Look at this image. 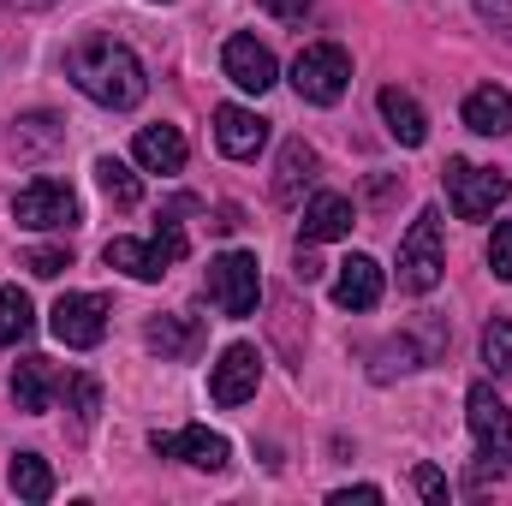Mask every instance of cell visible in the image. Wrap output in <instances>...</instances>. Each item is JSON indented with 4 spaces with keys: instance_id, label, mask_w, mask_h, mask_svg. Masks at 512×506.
Returning a JSON list of instances; mask_svg holds the SVG:
<instances>
[{
    "instance_id": "obj_6",
    "label": "cell",
    "mask_w": 512,
    "mask_h": 506,
    "mask_svg": "<svg viewBox=\"0 0 512 506\" xmlns=\"http://www.w3.org/2000/svg\"><path fill=\"white\" fill-rule=\"evenodd\" d=\"M346 84H352V60H346L340 42H310V48L292 60V90H298L304 102H316V108H334V102L346 96Z\"/></svg>"
},
{
    "instance_id": "obj_32",
    "label": "cell",
    "mask_w": 512,
    "mask_h": 506,
    "mask_svg": "<svg viewBox=\"0 0 512 506\" xmlns=\"http://www.w3.org/2000/svg\"><path fill=\"white\" fill-rule=\"evenodd\" d=\"M471 6H477V18H483L489 30L512 36V0H471Z\"/></svg>"
},
{
    "instance_id": "obj_26",
    "label": "cell",
    "mask_w": 512,
    "mask_h": 506,
    "mask_svg": "<svg viewBox=\"0 0 512 506\" xmlns=\"http://www.w3.org/2000/svg\"><path fill=\"white\" fill-rule=\"evenodd\" d=\"M30 328H36L30 292H24V286H0V346H18V340H30Z\"/></svg>"
},
{
    "instance_id": "obj_28",
    "label": "cell",
    "mask_w": 512,
    "mask_h": 506,
    "mask_svg": "<svg viewBox=\"0 0 512 506\" xmlns=\"http://www.w3.org/2000/svg\"><path fill=\"white\" fill-rule=\"evenodd\" d=\"M483 364H489L495 381H512V322L507 316H495V322L483 328Z\"/></svg>"
},
{
    "instance_id": "obj_15",
    "label": "cell",
    "mask_w": 512,
    "mask_h": 506,
    "mask_svg": "<svg viewBox=\"0 0 512 506\" xmlns=\"http://www.w3.org/2000/svg\"><path fill=\"white\" fill-rule=\"evenodd\" d=\"M143 340H149V352H161V358H173V364H185V358H197L203 352V340H209V328H203V316H155L149 328H143Z\"/></svg>"
},
{
    "instance_id": "obj_16",
    "label": "cell",
    "mask_w": 512,
    "mask_h": 506,
    "mask_svg": "<svg viewBox=\"0 0 512 506\" xmlns=\"http://www.w3.org/2000/svg\"><path fill=\"white\" fill-rule=\"evenodd\" d=\"M376 108H382L387 137H393L399 149H423V143H429V114H423L417 96H405L399 84H387L382 96H376Z\"/></svg>"
},
{
    "instance_id": "obj_25",
    "label": "cell",
    "mask_w": 512,
    "mask_h": 506,
    "mask_svg": "<svg viewBox=\"0 0 512 506\" xmlns=\"http://www.w3.org/2000/svg\"><path fill=\"white\" fill-rule=\"evenodd\" d=\"M96 185H102V197L114 209H137L143 203V185H137V173H131L120 155H96Z\"/></svg>"
},
{
    "instance_id": "obj_12",
    "label": "cell",
    "mask_w": 512,
    "mask_h": 506,
    "mask_svg": "<svg viewBox=\"0 0 512 506\" xmlns=\"http://www.w3.org/2000/svg\"><path fill=\"white\" fill-rule=\"evenodd\" d=\"M221 72H227L239 90H251V96L274 90V78H280L268 42H256V36H227V48H221Z\"/></svg>"
},
{
    "instance_id": "obj_7",
    "label": "cell",
    "mask_w": 512,
    "mask_h": 506,
    "mask_svg": "<svg viewBox=\"0 0 512 506\" xmlns=\"http://www.w3.org/2000/svg\"><path fill=\"white\" fill-rule=\"evenodd\" d=\"M12 221L30 227V233H66V227L84 221V209H78V191L66 179H30L12 197Z\"/></svg>"
},
{
    "instance_id": "obj_5",
    "label": "cell",
    "mask_w": 512,
    "mask_h": 506,
    "mask_svg": "<svg viewBox=\"0 0 512 506\" xmlns=\"http://www.w3.org/2000/svg\"><path fill=\"white\" fill-rule=\"evenodd\" d=\"M256 298H262V262L251 251H221L209 262V304L233 322L256 316Z\"/></svg>"
},
{
    "instance_id": "obj_33",
    "label": "cell",
    "mask_w": 512,
    "mask_h": 506,
    "mask_svg": "<svg viewBox=\"0 0 512 506\" xmlns=\"http://www.w3.org/2000/svg\"><path fill=\"white\" fill-rule=\"evenodd\" d=\"M411 483H417V495H423V501H447V477H441V471H435V465H417V471H411Z\"/></svg>"
},
{
    "instance_id": "obj_11",
    "label": "cell",
    "mask_w": 512,
    "mask_h": 506,
    "mask_svg": "<svg viewBox=\"0 0 512 506\" xmlns=\"http://www.w3.org/2000/svg\"><path fill=\"white\" fill-rule=\"evenodd\" d=\"M149 447L161 453V459H185V465H197V471H227V459H233V447H227V435H215V429H203V423H191V429H179V435H149Z\"/></svg>"
},
{
    "instance_id": "obj_9",
    "label": "cell",
    "mask_w": 512,
    "mask_h": 506,
    "mask_svg": "<svg viewBox=\"0 0 512 506\" xmlns=\"http://www.w3.org/2000/svg\"><path fill=\"white\" fill-rule=\"evenodd\" d=\"M48 328H54L60 346L90 352V346H102V334H108V298H96V292H66V298L48 310Z\"/></svg>"
},
{
    "instance_id": "obj_30",
    "label": "cell",
    "mask_w": 512,
    "mask_h": 506,
    "mask_svg": "<svg viewBox=\"0 0 512 506\" xmlns=\"http://www.w3.org/2000/svg\"><path fill=\"white\" fill-rule=\"evenodd\" d=\"M24 268H30L36 280H60V274L72 268V251H60V245H36V251L24 256Z\"/></svg>"
},
{
    "instance_id": "obj_35",
    "label": "cell",
    "mask_w": 512,
    "mask_h": 506,
    "mask_svg": "<svg viewBox=\"0 0 512 506\" xmlns=\"http://www.w3.org/2000/svg\"><path fill=\"white\" fill-rule=\"evenodd\" d=\"M239 227H245V209H239V203H221V209L209 215V233H221V239L239 233Z\"/></svg>"
},
{
    "instance_id": "obj_27",
    "label": "cell",
    "mask_w": 512,
    "mask_h": 506,
    "mask_svg": "<svg viewBox=\"0 0 512 506\" xmlns=\"http://www.w3.org/2000/svg\"><path fill=\"white\" fill-rule=\"evenodd\" d=\"M66 411H72V429L84 435L102 411V381L96 376H66Z\"/></svg>"
},
{
    "instance_id": "obj_10",
    "label": "cell",
    "mask_w": 512,
    "mask_h": 506,
    "mask_svg": "<svg viewBox=\"0 0 512 506\" xmlns=\"http://www.w3.org/2000/svg\"><path fill=\"white\" fill-rule=\"evenodd\" d=\"M256 387H262V352L256 346H227L221 352V364L209 370V399L215 405H245V399H256Z\"/></svg>"
},
{
    "instance_id": "obj_38",
    "label": "cell",
    "mask_w": 512,
    "mask_h": 506,
    "mask_svg": "<svg viewBox=\"0 0 512 506\" xmlns=\"http://www.w3.org/2000/svg\"><path fill=\"white\" fill-rule=\"evenodd\" d=\"M18 12H42V6H54V0H12Z\"/></svg>"
},
{
    "instance_id": "obj_13",
    "label": "cell",
    "mask_w": 512,
    "mask_h": 506,
    "mask_svg": "<svg viewBox=\"0 0 512 506\" xmlns=\"http://www.w3.org/2000/svg\"><path fill=\"white\" fill-rule=\"evenodd\" d=\"M382 292H387V280H382V262L376 256L352 251L340 262V274H334V304L340 310H376Z\"/></svg>"
},
{
    "instance_id": "obj_17",
    "label": "cell",
    "mask_w": 512,
    "mask_h": 506,
    "mask_svg": "<svg viewBox=\"0 0 512 506\" xmlns=\"http://www.w3.org/2000/svg\"><path fill=\"white\" fill-rule=\"evenodd\" d=\"M316 167H322L316 149H310L304 137H286V143H280V167H274V203L292 209V203L304 197V185H316Z\"/></svg>"
},
{
    "instance_id": "obj_34",
    "label": "cell",
    "mask_w": 512,
    "mask_h": 506,
    "mask_svg": "<svg viewBox=\"0 0 512 506\" xmlns=\"http://www.w3.org/2000/svg\"><path fill=\"white\" fill-rule=\"evenodd\" d=\"M310 6H316V0H262V12H274L280 24H304Z\"/></svg>"
},
{
    "instance_id": "obj_37",
    "label": "cell",
    "mask_w": 512,
    "mask_h": 506,
    "mask_svg": "<svg viewBox=\"0 0 512 506\" xmlns=\"http://www.w3.org/2000/svg\"><path fill=\"white\" fill-rule=\"evenodd\" d=\"M292 274L310 286V280H322V256H316V245H298V256H292Z\"/></svg>"
},
{
    "instance_id": "obj_20",
    "label": "cell",
    "mask_w": 512,
    "mask_h": 506,
    "mask_svg": "<svg viewBox=\"0 0 512 506\" xmlns=\"http://www.w3.org/2000/svg\"><path fill=\"white\" fill-rule=\"evenodd\" d=\"M54 387H60V370H54L48 358H18V370H12V399H18V411L42 417V411L54 405Z\"/></svg>"
},
{
    "instance_id": "obj_21",
    "label": "cell",
    "mask_w": 512,
    "mask_h": 506,
    "mask_svg": "<svg viewBox=\"0 0 512 506\" xmlns=\"http://www.w3.org/2000/svg\"><path fill=\"white\" fill-rule=\"evenodd\" d=\"M60 143H66V120H60V114H24V120H12V137H6V149H12L18 161L54 155Z\"/></svg>"
},
{
    "instance_id": "obj_4",
    "label": "cell",
    "mask_w": 512,
    "mask_h": 506,
    "mask_svg": "<svg viewBox=\"0 0 512 506\" xmlns=\"http://www.w3.org/2000/svg\"><path fill=\"white\" fill-rule=\"evenodd\" d=\"M441 179H447V203H453L459 221L495 215V203H507V191H512V179L501 167H477V161H465V155H453Z\"/></svg>"
},
{
    "instance_id": "obj_31",
    "label": "cell",
    "mask_w": 512,
    "mask_h": 506,
    "mask_svg": "<svg viewBox=\"0 0 512 506\" xmlns=\"http://www.w3.org/2000/svg\"><path fill=\"white\" fill-rule=\"evenodd\" d=\"M489 268H495V280H512V221H501L489 239Z\"/></svg>"
},
{
    "instance_id": "obj_24",
    "label": "cell",
    "mask_w": 512,
    "mask_h": 506,
    "mask_svg": "<svg viewBox=\"0 0 512 506\" xmlns=\"http://www.w3.org/2000/svg\"><path fill=\"white\" fill-rule=\"evenodd\" d=\"M6 483H12V495L30 506H42L48 495H54V471H48V459L42 453H18L12 459V471H6Z\"/></svg>"
},
{
    "instance_id": "obj_23",
    "label": "cell",
    "mask_w": 512,
    "mask_h": 506,
    "mask_svg": "<svg viewBox=\"0 0 512 506\" xmlns=\"http://www.w3.org/2000/svg\"><path fill=\"white\" fill-rule=\"evenodd\" d=\"M102 262L120 268V274H131V280H161V274H167L155 239H149V245H143V239H108V245H102Z\"/></svg>"
},
{
    "instance_id": "obj_18",
    "label": "cell",
    "mask_w": 512,
    "mask_h": 506,
    "mask_svg": "<svg viewBox=\"0 0 512 506\" xmlns=\"http://www.w3.org/2000/svg\"><path fill=\"white\" fill-rule=\"evenodd\" d=\"M352 197H340V191H316L310 203H304V245H328V239H346L352 233Z\"/></svg>"
},
{
    "instance_id": "obj_22",
    "label": "cell",
    "mask_w": 512,
    "mask_h": 506,
    "mask_svg": "<svg viewBox=\"0 0 512 506\" xmlns=\"http://www.w3.org/2000/svg\"><path fill=\"white\" fill-rule=\"evenodd\" d=\"M465 126L477 131V137H507L512 131V90H501V84L471 90L465 96Z\"/></svg>"
},
{
    "instance_id": "obj_19",
    "label": "cell",
    "mask_w": 512,
    "mask_h": 506,
    "mask_svg": "<svg viewBox=\"0 0 512 506\" xmlns=\"http://www.w3.org/2000/svg\"><path fill=\"white\" fill-rule=\"evenodd\" d=\"M131 155H137L143 173H179L191 149H185V131L179 126H143L137 143H131Z\"/></svg>"
},
{
    "instance_id": "obj_2",
    "label": "cell",
    "mask_w": 512,
    "mask_h": 506,
    "mask_svg": "<svg viewBox=\"0 0 512 506\" xmlns=\"http://www.w3.org/2000/svg\"><path fill=\"white\" fill-rule=\"evenodd\" d=\"M465 411H471V435H477V483H501L512 471V411L507 399L489 387V381H477L471 393H465Z\"/></svg>"
},
{
    "instance_id": "obj_3",
    "label": "cell",
    "mask_w": 512,
    "mask_h": 506,
    "mask_svg": "<svg viewBox=\"0 0 512 506\" xmlns=\"http://www.w3.org/2000/svg\"><path fill=\"white\" fill-rule=\"evenodd\" d=\"M441 274H447V251H441V209H423V215L405 227V239H399V292L423 298V292H435V286H441Z\"/></svg>"
},
{
    "instance_id": "obj_1",
    "label": "cell",
    "mask_w": 512,
    "mask_h": 506,
    "mask_svg": "<svg viewBox=\"0 0 512 506\" xmlns=\"http://www.w3.org/2000/svg\"><path fill=\"white\" fill-rule=\"evenodd\" d=\"M66 78H72L96 108H114V114H126V108H137V102L149 96L143 60L131 54L126 42H114V36H78V42L66 48Z\"/></svg>"
},
{
    "instance_id": "obj_14",
    "label": "cell",
    "mask_w": 512,
    "mask_h": 506,
    "mask_svg": "<svg viewBox=\"0 0 512 506\" xmlns=\"http://www.w3.org/2000/svg\"><path fill=\"white\" fill-rule=\"evenodd\" d=\"M215 143H221V155L251 161L256 149L268 143V120L251 114V108H239V102H221V108H215Z\"/></svg>"
},
{
    "instance_id": "obj_36",
    "label": "cell",
    "mask_w": 512,
    "mask_h": 506,
    "mask_svg": "<svg viewBox=\"0 0 512 506\" xmlns=\"http://www.w3.org/2000/svg\"><path fill=\"white\" fill-rule=\"evenodd\" d=\"M328 501L334 506H376L382 501V489H376V483H358V489H334Z\"/></svg>"
},
{
    "instance_id": "obj_29",
    "label": "cell",
    "mask_w": 512,
    "mask_h": 506,
    "mask_svg": "<svg viewBox=\"0 0 512 506\" xmlns=\"http://www.w3.org/2000/svg\"><path fill=\"white\" fill-rule=\"evenodd\" d=\"M155 251H161V262H167V268H173V262H185V251H191V239H185L179 215H161V227H155Z\"/></svg>"
},
{
    "instance_id": "obj_8",
    "label": "cell",
    "mask_w": 512,
    "mask_h": 506,
    "mask_svg": "<svg viewBox=\"0 0 512 506\" xmlns=\"http://www.w3.org/2000/svg\"><path fill=\"white\" fill-rule=\"evenodd\" d=\"M447 352V322L441 316H423V322H411L405 334H393L376 346V381H393V376H411V370H423V364H435Z\"/></svg>"
}]
</instances>
